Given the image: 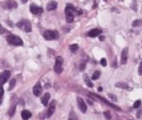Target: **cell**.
I'll list each match as a JSON object with an SVG mask.
<instances>
[{
	"mask_svg": "<svg viewBox=\"0 0 142 120\" xmlns=\"http://www.w3.org/2000/svg\"><path fill=\"white\" fill-rule=\"evenodd\" d=\"M66 20L68 22H74V17H75V12L76 9L71 5L69 4L67 7H66Z\"/></svg>",
	"mask_w": 142,
	"mask_h": 120,
	"instance_id": "6da1fadb",
	"label": "cell"
},
{
	"mask_svg": "<svg viewBox=\"0 0 142 120\" xmlns=\"http://www.w3.org/2000/svg\"><path fill=\"white\" fill-rule=\"evenodd\" d=\"M17 25H18L19 28L24 30L25 32H30V31L32 30V28H31V23L28 22L27 20H21V21H20V22L17 23Z\"/></svg>",
	"mask_w": 142,
	"mask_h": 120,
	"instance_id": "7a4b0ae2",
	"label": "cell"
},
{
	"mask_svg": "<svg viewBox=\"0 0 142 120\" xmlns=\"http://www.w3.org/2000/svg\"><path fill=\"white\" fill-rule=\"evenodd\" d=\"M7 41H8L9 44L14 45V46H22L23 45L21 39L20 37L16 36V35H9L7 37Z\"/></svg>",
	"mask_w": 142,
	"mask_h": 120,
	"instance_id": "3957f363",
	"label": "cell"
},
{
	"mask_svg": "<svg viewBox=\"0 0 142 120\" xmlns=\"http://www.w3.org/2000/svg\"><path fill=\"white\" fill-rule=\"evenodd\" d=\"M62 64H63V58L61 56H57L55 59L54 71L56 74H60L62 72Z\"/></svg>",
	"mask_w": 142,
	"mask_h": 120,
	"instance_id": "277c9868",
	"label": "cell"
},
{
	"mask_svg": "<svg viewBox=\"0 0 142 120\" xmlns=\"http://www.w3.org/2000/svg\"><path fill=\"white\" fill-rule=\"evenodd\" d=\"M44 37L45 40H48V41L54 40V39L58 38V33L56 31H52V30H46L44 33Z\"/></svg>",
	"mask_w": 142,
	"mask_h": 120,
	"instance_id": "5b68a950",
	"label": "cell"
},
{
	"mask_svg": "<svg viewBox=\"0 0 142 120\" xmlns=\"http://www.w3.org/2000/svg\"><path fill=\"white\" fill-rule=\"evenodd\" d=\"M11 76V72L10 71H4L3 73L0 74V83L4 84L6 83V81H8V79Z\"/></svg>",
	"mask_w": 142,
	"mask_h": 120,
	"instance_id": "8992f818",
	"label": "cell"
},
{
	"mask_svg": "<svg viewBox=\"0 0 142 120\" xmlns=\"http://www.w3.org/2000/svg\"><path fill=\"white\" fill-rule=\"evenodd\" d=\"M77 104H78V108L82 112H86L87 110V106L85 104V102L83 101L82 98H77Z\"/></svg>",
	"mask_w": 142,
	"mask_h": 120,
	"instance_id": "52a82bcc",
	"label": "cell"
},
{
	"mask_svg": "<svg viewBox=\"0 0 142 120\" xmlns=\"http://www.w3.org/2000/svg\"><path fill=\"white\" fill-rule=\"evenodd\" d=\"M55 108H56V102L52 101L50 104H49V107L47 109V117H50L55 111Z\"/></svg>",
	"mask_w": 142,
	"mask_h": 120,
	"instance_id": "ba28073f",
	"label": "cell"
},
{
	"mask_svg": "<svg viewBox=\"0 0 142 120\" xmlns=\"http://www.w3.org/2000/svg\"><path fill=\"white\" fill-rule=\"evenodd\" d=\"M42 91H43V89H42V86H41V83H40V82H38V83L33 87V93H34L35 96H40V95L42 94Z\"/></svg>",
	"mask_w": 142,
	"mask_h": 120,
	"instance_id": "9c48e42d",
	"label": "cell"
},
{
	"mask_svg": "<svg viewBox=\"0 0 142 120\" xmlns=\"http://www.w3.org/2000/svg\"><path fill=\"white\" fill-rule=\"evenodd\" d=\"M101 29L95 28V29H92V30H90V31L88 32V36L91 37V38H96V37H98L99 35H101Z\"/></svg>",
	"mask_w": 142,
	"mask_h": 120,
	"instance_id": "30bf717a",
	"label": "cell"
},
{
	"mask_svg": "<svg viewBox=\"0 0 142 120\" xmlns=\"http://www.w3.org/2000/svg\"><path fill=\"white\" fill-rule=\"evenodd\" d=\"M128 60V48H124L121 54V64H126Z\"/></svg>",
	"mask_w": 142,
	"mask_h": 120,
	"instance_id": "8fae6325",
	"label": "cell"
},
{
	"mask_svg": "<svg viewBox=\"0 0 142 120\" xmlns=\"http://www.w3.org/2000/svg\"><path fill=\"white\" fill-rule=\"evenodd\" d=\"M30 11L32 12L33 15H40V14H42L43 9H42V8H39V7L35 6V5H31V7H30Z\"/></svg>",
	"mask_w": 142,
	"mask_h": 120,
	"instance_id": "7c38bea8",
	"label": "cell"
},
{
	"mask_svg": "<svg viewBox=\"0 0 142 120\" xmlns=\"http://www.w3.org/2000/svg\"><path fill=\"white\" fill-rule=\"evenodd\" d=\"M32 116V113L29 111V110H23L21 112V117L23 120H27L29 119L30 117Z\"/></svg>",
	"mask_w": 142,
	"mask_h": 120,
	"instance_id": "4fadbf2b",
	"label": "cell"
},
{
	"mask_svg": "<svg viewBox=\"0 0 142 120\" xmlns=\"http://www.w3.org/2000/svg\"><path fill=\"white\" fill-rule=\"evenodd\" d=\"M49 98H50V94H49V93H45L44 96L42 97V103H43L44 106H47Z\"/></svg>",
	"mask_w": 142,
	"mask_h": 120,
	"instance_id": "5bb4252c",
	"label": "cell"
},
{
	"mask_svg": "<svg viewBox=\"0 0 142 120\" xmlns=\"http://www.w3.org/2000/svg\"><path fill=\"white\" fill-rule=\"evenodd\" d=\"M56 8H57V3H56L55 1L49 2V3L47 4V6H46V9H47L48 11H52V10H55Z\"/></svg>",
	"mask_w": 142,
	"mask_h": 120,
	"instance_id": "9a60e30c",
	"label": "cell"
},
{
	"mask_svg": "<svg viewBox=\"0 0 142 120\" xmlns=\"http://www.w3.org/2000/svg\"><path fill=\"white\" fill-rule=\"evenodd\" d=\"M7 7H8L9 9H14V8H17V7H18V4H17V2L14 1V0H9V1L7 2Z\"/></svg>",
	"mask_w": 142,
	"mask_h": 120,
	"instance_id": "2e32d148",
	"label": "cell"
},
{
	"mask_svg": "<svg viewBox=\"0 0 142 120\" xmlns=\"http://www.w3.org/2000/svg\"><path fill=\"white\" fill-rule=\"evenodd\" d=\"M115 85H116L117 87L123 88V89H126V88H129V86H128V84H126V83H124V82H118V83H116Z\"/></svg>",
	"mask_w": 142,
	"mask_h": 120,
	"instance_id": "e0dca14e",
	"label": "cell"
},
{
	"mask_svg": "<svg viewBox=\"0 0 142 120\" xmlns=\"http://www.w3.org/2000/svg\"><path fill=\"white\" fill-rule=\"evenodd\" d=\"M70 49H71L72 52H76L77 49H78V46H77V44L71 45V46H70Z\"/></svg>",
	"mask_w": 142,
	"mask_h": 120,
	"instance_id": "ac0fdd59",
	"label": "cell"
},
{
	"mask_svg": "<svg viewBox=\"0 0 142 120\" xmlns=\"http://www.w3.org/2000/svg\"><path fill=\"white\" fill-rule=\"evenodd\" d=\"M100 75H101V74H100V72H99V71L95 72V73H94V75H93V76H92V79H94V80H95V79L99 78V77H100Z\"/></svg>",
	"mask_w": 142,
	"mask_h": 120,
	"instance_id": "d6986e66",
	"label": "cell"
},
{
	"mask_svg": "<svg viewBox=\"0 0 142 120\" xmlns=\"http://www.w3.org/2000/svg\"><path fill=\"white\" fill-rule=\"evenodd\" d=\"M104 117L106 118L107 120H110L111 119V114H110V111H104Z\"/></svg>",
	"mask_w": 142,
	"mask_h": 120,
	"instance_id": "ffe728a7",
	"label": "cell"
},
{
	"mask_svg": "<svg viewBox=\"0 0 142 120\" xmlns=\"http://www.w3.org/2000/svg\"><path fill=\"white\" fill-rule=\"evenodd\" d=\"M140 105H141V101L137 100V101H135V103L133 104V108L137 109V108H139V107H140Z\"/></svg>",
	"mask_w": 142,
	"mask_h": 120,
	"instance_id": "44dd1931",
	"label": "cell"
},
{
	"mask_svg": "<svg viewBox=\"0 0 142 120\" xmlns=\"http://www.w3.org/2000/svg\"><path fill=\"white\" fill-rule=\"evenodd\" d=\"M15 84H16V80H15V79H12L11 81H10V87H9V90H12V88H13V86H15Z\"/></svg>",
	"mask_w": 142,
	"mask_h": 120,
	"instance_id": "7402d4cb",
	"label": "cell"
},
{
	"mask_svg": "<svg viewBox=\"0 0 142 120\" xmlns=\"http://www.w3.org/2000/svg\"><path fill=\"white\" fill-rule=\"evenodd\" d=\"M85 78H86V76H85ZM85 82H86V84H87L89 87H93V83L88 79V78H86V80H85Z\"/></svg>",
	"mask_w": 142,
	"mask_h": 120,
	"instance_id": "603a6c76",
	"label": "cell"
},
{
	"mask_svg": "<svg viewBox=\"0 0 142 120\" xmlns=\"http://www.w3.org/2000/svg\"><path fill=\"white\" fill-rule=\"evenodd\" d=\"M69 120H77V116L75 115V113H74V112H72V113H71V116H70V119Z\"/></svg>",
	"mask_w": 142,
	"mask_h": 120,
	"instance_id": "cb8c5ba5",
	"label": "cell"
},
{
	"mask_svg": "<svg viewBox=\"0 0 142 120\" xmlns=\"http://www.w3.org/2000/svg\"><path fill=\"white\" fill-rule=\"evenodd\" d=\"M101 66H106V59L105 58H101Z\"/></svg>",
	"mask_w": 142,
	"mask_h": 120,
	"instance_id": "d4e9b609",
	"label": "cell"
},
{
	"mask_svg": "<svg viewBox=\"0 0 142 120\" xmlns=\"http://www.w3.org/2000/svg\"><path fill=\"white\" fill-rule=\"evenodd\" d=\"M3 94H4V90L2 87V84L0 83V96H3Z\"/></svg>",
	"mask_w": 142,
	"mask_h": 120,
	"instance_id": "484cf974",
	"label": "cell"
},
{
	"mask_svg": "<svg viewBox=\"0 0 142 120\" xmlns=\"http://www.w3.org/2000/svg\"><path fill=\"white\" fill-rule=\"evenodd\" d=\"M138 73H139V75H142V62L140 63V66H139V69H138Z\"/></svg>",
	"mask_w": 142,
	"mask_h": 120,
	"instance_id": "4316f807",
	"label": "cell"
},
{
	"mask_svg": "<svg viewBox=\"0 0 142 120\" xmlns=\"http://www.w3.org/2000/svg\"><path fill=\"white\" fill-rule=\"evenodd\" d=\"M139 21H135V22H132V26H137L138 24H139Z\"/></svg>",
	"mask_w": 142,
	"mask_h": 120,
	"instance_id": "83f0119b",
	"label": "cell"
},
{
	"mask_svg": "<svg viewBox=\"0 0 142 120\" xmlns=\"http://www.w3.org/2000/svg\"><path fill=\"white\" fill-rule=\"evenodd\" d=\"M4 32H5V29H4V27H2V25L0 24V34H3Z\"/></svg>",
	"mask_w": 142,
	"mask_h": 120,
	"instance_id": "f1b7e54d",
	"label": "cell"
},
{
	"mask_svg": "<svg viewBox=\"0 0 142 120\" xmlns=\"http://www.w3.org/2000/svg\"><path fill=\"white\" fill-rule=\"evenodd\" d=\"M108 96H109V98H111L113 101H116V100H117V99L115 98V96H114L113 94H108Z\"/></svg>",
	"mask_w": 142,
	"mask_h": 120,
	"instance_id": "f546056e",
	"label": "cell"
},
{
	"mask_svg": "<svg viewBox=\"0 0 142 120\" xmlns=\"http://www.w3.org/2000/svg\"><path fill=\"white\" fill-rule=\"evenodd\" d=\"M79 69H80L81 71H82V70H84V69H85V64H81V65H80V68H79Z\"/></svg>",
	"mask_w": 142,
	"mask_h": 120,
	"instance_id": "4dcf8cb0",
	"label": "cell"
},
{
	"mask_svg": "<svg viewBox=\"0 0 142 120\" xmlns=\"http://www.w3.org/2000/svg\"><path fill=\"white\" fill-rule=\"evenodd\" d=\"M100 40H101V41H102V40H104V38H103L102 36H101V37H100Z\"/></svg>",
	"mask_w": 142,
	"mask_h": 120,
	"instance_id": "1f68e13d",
	"label": "cell"
},
{
	"mask_svg": "<svg viewBox=\"0 0 142 120\" xmlns=\"http://www.w3.org/2000/svg\"><path fill=\"white\" fill-rule=\"evenodd\" d=\"M99 91H100V92H101V91H102V88L100 87V88H99Z\"/></svg>",
	"mask_w": 142,
	"mask_h": 120,
	"instance_id": "d6a6232c",
	"label": "cell"
},
{
	"mask_svg": "<svg viewBox=\"0 0 142 120\" xmlns=\"http://www.w3.org/2000/svg\"><path fill=\"white\" fill-rule=\"evenodd\" d=\"M21 2H23V3H26V2H27V0H21Z\"/></svg>",
	"mask_w": 142,
	"mask_h": 120,
	"instance_id": "836d02e7",
	"label": "cell"
},
{
	"mask_svg": "<svg viewBox=\"0 0 142 120\" xmlns=\"http://www.w3.org/2000/svg\"><path fill=\"white\" fill-rule=\"evenodd\" d=\"M1 102H2V96H0V104H1Z\"/></svg>",
	"mask_w": 142,
	"mask_h": 120,
	"instance_id": "e575fe53",
	"label": "cell"
}]
</instances>
